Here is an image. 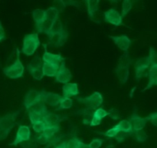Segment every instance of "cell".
<instances>
[{"label": "cell", "mask_w": 157, "mask_h": 148, "mask_svg": "<svg viewBox=\"0 0 157 148\" xmlns=\"http://www.w3.org/2000/svg\"><path fill=\"white\" fill-rule=\"evenodd\" d=\"M133 62V60L130 58L128 52H126L119 60L117 66L113 70L116 74L120 83L122 84H126L128 81L129 74H130V66Z\"/></svg>", "instance_id": "obj_1"}, {"label": "cell", "mask_w": 157, "mask_h": 148, "mask_svg": "<svg viewBox=\"0 0 157 148\" xmlns=\"http://www.w3.org/2000/svg\"><path fill=\"white\" fill-rule=\"evenodd\" d=\"M16 52L17 58L15 61V62L12 64H11L10 66L4 68L2 70L5 75H6L8 78H11V79H18V78H21L25 72L24 66H23L22 63H21V60H20L19 50L17 49Z\"/></svg>", "instance_id": "obj_2"}, {"label": "cell", "mask_w": 157, "mask_h": 148, "mask_svg": "<svg viewBox=\"0 0 157 148\" xmlns=\"http://www.w3.org/2000/svg\"><path fill=\"white\" fill-rule=\"evenodd\" d=\"M41 42L38 38V34L32 33L25 35L23 39L22 53L28 56H31L35 52V51L39 47Z\"/></svg>", "instance_id": "obj_3"}, {"label": "cell", "mask_w": 157, "mask_h": 148, "mask_svg": "<svg viewBox=\"0 0 157 148\" xmlns=\"http://www.w3.org/2000/svg\"><path fill=\"white\" fill-rule=\"evenodd\" d=\"M78 101L81 104L87 106L88 108H91L93 110L98 108L104 102V98L100 92H94L90 96L86 97L84 98H78Z\"/></svg>", "instance_id": "obj_4"}, {"label": "cell", "mask_w": 157, "mask_h": 148, "mask_svg": "<svg viewBox=\"0 0 157 148\" xmlns=\"http://www.w3.org/2000/svg\"><path fill=\"white\" fill-rule=\"evenodd\" d=\"M27 111L29 112V117L31 121L35 120H42V118L49 112L44 103L42 101H40L35 105L32 106Z\"/></svg>", "instance_id": "obj_5"}, {"label": "cell", "mask_w": 157, "mask_h": 148, "mask_svg": "<svg viewBox=\"0 0 157 148\" xmlns=\"http://www.w3.org/2000/svg\"><path fill=\"white\" fill-rule=\"evenodd\" d=\"M19 115V111L13 112V113H9L4 116L0 117V129L6 131V133L9 134L12 129L15 125V119Z\"/></svg>", "instance_id": "obj_6"}, {"label": "cell", "mask_w": 157, "mask_h": 148, "mask_svg": "<svg viewBox=\"0 0 157 148\" xmlns=\"http://www.w3.org/2000/svg\"><path fill=\"white\" fill-rule=\"evenodd\" d=\"M152 64L150 57L142 58L138 60L135 64V72H136V79H140L143 77L147 76L148 69Z\"/></svg>", "instance_id": "obj_7"}, {"label": "cell", "mask_w": 157, "mask_h": 148, "mask_svg": "<svg viewBox=\"0 0 157 148\" xmlns=\"http://www.w3.org/2000/svg\"><path fill=\"white\" fill-rule=\"evenodd\" d=\"M31 138V130L28 126L25 125H20L18 127V130H17L16 136H15V140L12 144H10L11 146H16L21 143L28 141Z\"/></svg>", "instance_id": "obj_8"}, {"label": "cell", "mask_w": 157, "mask_h": 148, "mask_svg": "<svg viewBox=\"0 0 157 148\" xmlns=\"http://www.w3.org/2000/svg\"><path fill=\"white\" fill-rule=\"evenodd\" d=\"M41 101V91L30 90L27 92L25 96L24 105L27 110H29L32 106L35 105L37 103Z\"/></svg>", "instance_id": "obj_9"}, {"label": "cell", "mask_w": 157, "mask_h": 148, "mask_svg": "<svg viewBox=\"0 0 157 148\" xmlns=\"http://www.w3.org/2000/svg\"><path fill=\"white\" fill-rule=\"evenodd\" d=\"M104 20L113 25L119 26L123 25V18L121 15L115 9H110L104 12Z\"/></svg>", "instance_id": "obj_10"}, {"label": "cell", "mask_w": 157, "mask_h": 148, "mask_svg": "<svg viewBox=\"0 0 157 148\" xmlns=\"http://www.w3.org/2000/svg\"><path fill=\"white\" fill-rule=\"evenodd\" d=\"M72 78L71 73L70 70L66 67L64 62L61 63L59 66V69H58V72H57L56 75H55V81L57 82L62 83V84H67L69 83Z\"/></svg>", "instance_id": "obj_11"}, {"label": "cell", "mask_w": 157, "mask_h": 148, "mask_svg": "<svg viewBox=\"0 0 157 148\" xmlns=\"http://www.w3.org/2000/svg\"><path fill=\"white\" fill-rule=\"evenodd\" d=\"M61 98V96L58 94L41 91V101L45 103L48 105L51 106V107L58 106Z\"/></svg>", "instance_id": "obj_12"}, {"label": "cell", "mask_w": 157, "mask_h": 148, "mask_svg": "<svg viewBox=\"0 0 157 148\" xmlns=\"http://www.w3.org/2000/svg\"><path fill=\"white\" fill-rule=\"evenodd\" d=\"M48 38L52 45L55 46V47H61L67 41V32H66L65 29H64L62 32L49 35Z\"/></svg>", "instance_id": "obj_13"}, {"label": "cell", "mask_w": 157, "mask_h": 148, "mask_svg": "<svg viewBox=\"0 0 157 148\" xmlns=\"http://www.w3.org/2000/svg\"><path fill=\"white\" fill-rule=\"evenodd\" d=\"M110 38L113 41V42L117 45L120 49L124 52H127L131 44V40L129 38L128 36L125 35H120V36H113L110 35Z\"/></svg>", "instance_id": "obj_14"}, {"label": "cell", "mask_w": 157, "mask_h": 148, "mask_svg": "<svg viewBox=\"0 0 157 148\" xmlns=\"http://www.w3.org/2000/svg\"><path fill=\"white\" fill-rule=\"evenodd\" d=\"M130 121L132 124L133 132L134 133V132L144 130V128L146 127L148 121H147L146 118H141L139 115H136V113H134L133 114V115L130 118Z\"/></svg>", "instance_id": "obj_15"}, {"label": "cell", "mask_w": 157, "mask_h": 148, "mask_svg": "<svg viewBox=\"0 0 157 148\" xmlns=\"http://www.w3.org/2000/svg\"><path fill=\"white\" fill-rule=\"evenodd\" d=\"M43 62L51 63V64H55L60 65L61 62L64 61V58L61 55H57V54L51 53L47 52L45 49L44 54L42 55Z\"/></svg>", "instance_id": "obj_16"}, {"label": "cell", "mask_w": 157, "mask_h": 148, "mask_svg": "<svg viewBox=\"0 0 157 148\" xmlns=\"http://www.w3.org/2000/svg\"><path fill=\"white\" fill-rule=\"evenodd\" d=\"M147 76L149 77V81L145 90L156 86L157 84V63H153L148 69Z\"/></svg>", "instance_id": "obj_17"}, {"label": "cell", "mask_w": 157, "mask_h": 148, "mask_svg": "<svg viewBox=\"0 0 157 148\" xmlns=\"http://www.w3.org/2000/svg\"><path fill=\"white\" fill-rule=\"evenodd\" d=\"M79 94V89L76 83H67L63 87V97L70 98Z\"/></svg>", "instance_id": "obj_18"}, {"label": "cell", "mask_w": 157, "mask_h": 148, "mask_svg": "<svg viewBox=\"0 0 157 148\" xmlns=\"http://www.w3.org/2000/svg\"><path fill=\"white\" fill-rule=\"evenodd\" d=\"M60 127L59 124L56 126H53V127H48L41 134L39 139L41 141H43L44 143H47L51 138L53 136H55L58 132H59Z\"/></svg>", "instance_id": "obj_19"}, {"label": "cell", "mask_w": 157, "mask_h": 148, "mask_svg": "<svg viewBox=\"0 0 157 148\" xmlns=\"http://www.w3.org/2000/svg\"><path fill=\"white\" fill-rule=\"evenodd\" d=\"M59 66L58 64L43 62L42 68H41L43 75L48 77H55L59 69Z\"/></svg>", "instance_id": "obj_20"}, {"label": "cell", "mask_w": 157, "mask_h": 148, "mask_svg": "<svg viewBox=\"0 0 157 148\" xmlns=\"http://www.w3.org/2000/svg\"><path fill=\"white\" fill-rule=\"evenodd\" d=\"M42 121L45 124L46 127H53V126L58 125V123L60 121V116L55 113L48 112L44 118H42Z\"/></svg>", "instance_id": "obj_21"}, {"label": "cell", "mask_w": 157, "mask_h": 148, "mask_svg": "<svg viewBox=\"0 0 157 148\" xmlns=\"http://www.w3.org/2000/svg\"><path fill=\"white\" fill-rule=\"evenodd\" d=\"M53 22L54 21H51V20L48 19V18H44L38 25L35 26L37 32H41V33H44L47 35H48L49 33H50V31L51 29H52V25H53Z\"/></svg>", "instance_id": "obj_22"}, {"label": "cell", "mask_w": 157, "mask_h": 148, "mask_svg": "<svg viewBox=\"0 0 157 148\" xmlns=\"http://www.w3.org/2000/svg\"><path fill=\"white\" fill-rule=\"evenodd\" d=\"M115 127L119 129L120 132H122L126 134H130L133 133L132 124L128 120H122Z\"/></svg>", "instance_id": "obj_23"}, {"label": "cell", "mask_w": 157, "mask_h": 148, "mask_svg": "<svg viewBox=\"0 0 157 148\" xmlns=\"http://www.w3.org/2000/svg\"><path fill=\"white\" fill-rule=\"evenodd\" d=\"M87 12H88V15L91 20H94V17L96 15L97 12L99 10V1L97 0H87Z\"/></svg>", "instance_id": "obj_24"}, {"label": "cell", "mask_w": 157, "mask_h": 148, "mask_svg": "<svg viewBox=\"0 0 157 148\" xmlns=\"http://www.w3.org/2000/svg\"><path fill=\"white\" fill-rule=\"evenodd\" d=\"M32 16L35 22V26L38 25L45 18V10L41 9H36L32 12Z\"/></svg>", "instance_id": "obj_25"}, {"label": "cell", "mask_w": 157, "mask_h": 148, "mask_svg": "<svg viewBox=\"0 0 157 148\" xmlns=\"http://www.w3.org/2000/svg\"><path fill=\"white\" fill-rule=\"evenodd\" d=\"M59 14V11L53 6H52V7L48 8L47 10H45V18H48L52 21H55L57 19H58Z\"/></svg>", "instance_id": "obj_26"}, {"label": "cell", "mask_w": 157, "mask_h": 148, "mask_svg": "<svg viewBox=\"0 0 157 148\" xmlns=\"http://www.w3.org/2000/svg\"><path fill=\"white\" fill-rule=\"evenodd\" d=\"M31 122H32V128L36 133L41 134L47 128L45 124H44L42 120H35V121H32Z\"/></svg>", "instance_id": "obj_27"}, {"label": "cell", "mask_w": 157, "mask_h": 148, "mask_svg": "<svg viewBox=\"0 0 157 148\" xmlns=\"http://www.w3.org/2000/svg\"><path fill=\"white\" fill-rule=\"evenodd\" d=\"M73 104V101L70 98H66V97L61 96L59 104H58V110H63V109H69L71 107Z\"/></svg>", "instance_id": "obj_28"}, {"label": "cell", "mask_w": 157, "mask_h": 148, "mask_svg": "<svg viewBox=\"0 0 157 148\" xmlns=\"http://www.w3.org/2000/svg\"><path fill=\"white\" fill-rule=\"evenodd\" d=\"M133 1H130V0H124V1H123L122 15H121L122 18L124 17H125L128 14V12L131 10L132 7H133Z\"/></svg>", "instance_id": "obj_29"}, {"label": "cell", "mask_w": 157, "mask_h": 148, "mask_svg": "<svg viewBox=\"0 0 157 148\" xmlns=\"http://www.w3.org/2000/svg\"><path fill=\"white\" fill-rule=\"evenodd\" d=\"M29 68V72L30 75L35 79L38 80V81H41L43 77H44L41 68Z\"/></svg>", "instance_id": "obj_30"}, {"label": "cell", "mask_w": 157, "mask_h": 148, "mask_svg": "<svg viewBox=\"0 0 157 148\" xmlns=\"http://www.w3.org/2000/svg\"><path fill=\"white\" fill-rule=\"evenodd\" d=\"M64 29L62 23H61V21H60L59 18H58V19H57L56 21H55L53 22V25H52V29H51L49 35H52V34H54V33H57V32H62Z\"/></svg>", "instance_id": "obj_31"}, {"label": "cell", "mask_w": 157, "mask_h": 148, "mask_svg": "<svg viewBox=\"0 0 157 148\" xmlns=\"http://www.w3.org/2000/svg\"><path fill=\"white\" fill-rule=\"evenodd\" d=\"M107 116V111L104 109L101 108V107H98V108L95 109L93 113V117L94 118H97L100 120H102L103 118H104L105 117Z\"/></svg>", "instance_id": "obj_32"}, {"label": "cell", "mask_w": 157, "mask_h": 148, "mask_svg": "<svg viewBox=\"0 0 157 148\" xmlns=\"http://www.w3.org/2000/svg\"><path fill=\"white\" fill-rule=\"evenodd\" d=\"M28 68H41L42 64H41V60L39 57H35L31 61V62L28 64Z\"/></svg>", "instance_id": "obj_33"}, {"label": "cell", "mask_w": 157, "mask_h": 148, "mask_svg": "<svg viewBox=\"0 0 157 148\" xmlns=\"http://www.w3.org/2000/svg\"><path fill=\"white\" fill-rule=\"evenodd\" d=\"M134 135H135V138H136V140L137 141H139V142H144V141H147V138H148L147 133L143 130L134 132Z\"/></svg>", "instance_id": "obj_34"}, {"label": "cell", "mask_w": 157, "mask_h": 148, "mask_svg": "<svg viewBox=\"0 0 157 148\" xmlns=\"http://www.w3.org/2000/svg\"><path fill=\"white\" fill-rule=\"evenodd\" d=\"M119 132H120L119 129L117 128V127L114 126L113 127H112V128L109 129L108 130H107L106 132H104L103 134L108 138H115V137L118 134V133H119Z\"/></svg>", "instance_id": "obj_35"}, {"label": "cell", "mask_w": 157, "mask_h": 148, "mask_svg": "<svg viewBox=\"0 0 157 148\" xmlns=\"http://www.w3.org/2000/svg\"><path fill=\"white\" fill-rule=\"evenodd\" d=\"M104 143V140L100 139V138H95L94 139L90 144H88L89 148H100L102 146Z\"/></svg>", "instance_id": "obj_36"}, {"label": "cell", "mask_w": 157, "mask_h": 148, "mask_svg": "<svg viewBox=\"0 0 157 148\" xmlns=\"http://www.w3.org/2000/svg\"><path fill=\"white\" fill-rule=\"evenodd\" d=\"M107 116H110L113 120H117L120 118L119 111L115 108H111L107 111Z\"/></svg>", "instance_id": "obj_37"}, {"label": "cell", "mask_w": 157, "mask_h": 148, "mask_svg": "<svg viewBox=\"0 0 157 148\" xmlns=\"http://www.w3.org/2000/svg\"><path fill=\"white\" fill-rule=\"evenodd\" d=\"M147 121H151L152 124L156 127L157 125V113L156 112H154V113H152L149 115L148 117H147Z\"/></svg>", "instance_id": "obj_38"}, {"label": "cell", "mask_w": 157, "mask_h": 148, "mask_svg": "<svg viewBox=\"0 0 157 148\" xmlns=\"http://www.w3.org/2000/svg\"><path fill=\"white\" fill-rule=\"evenodd\" d=\"M74 139H75V146H76L77 148H89L88 144H84V142H82V141L80 139H78V138H74Z\"/></svg>", "instance_id": "obj_39"}, {"label": "cell", "mask_w": 157, "mask_h": 148, "mask_svg": "<svg viewBox=\"0 0 157 148\" xmlns=\"http://www.w3.org/2000/svg\"><path fill=\"white\" fill-rule=\"evenodd\" d=\"M149 57H150V60H151L152 64L156 63V53L153 48H150V55H149Z\"/></svg>", "instance_id": "obj_40"}, {"label": "cell", "mask_w": 157, "mask_h": 148, "mask_svg": "<svg viewBox=\"0 0 157 148\" xmlns=\"http://www.w3.org/2000/svg\"><path fill=\"white\" fill-rule=\"evenodd\" d=\"M126 138H127V134L124 133H122V132H119L118 134L115 137V139L117 140V141L118 143L124 142L126 140Z\"/></svg>", "instance_id": "obj_41"}, {"label": "cell", "mask_w": 157, "mask_h": 148, "mask_svg": "<svg viewBox=\"0 0 157 148\" xmlns=\"http://www.w3.org/2000/svg\"><path fill=\"white\" fill-rule=\"evenodd\" d=\"M53 7H55L59 12H61V10H63L65 8V6H64V2L63 1H55V6Z\"/></svg>", "instance_id": "obj_42"}, {"label": "cell", "mask_w": 157, "mask_h": 148, "mask_svg": "<svg viewBox=\"0 0 157 148\" xmlns=\"http://www.w3.org/2000/svg\"><path fill=\"white\" fill-rule=\"evenodd\" d=\"M101 122V120L98 119V118H94V117H92V119L90 120V124H89V125L92 126V127H94V126H98V125H100Z\"/></svg>", "instance_id": "obj_43"}, {"label": "cell", "mask_w": 157, "mask_h": 148, "mask_svg": "<svg viewBox=\"0 0 157 148\" xmlns=\"http://www.w3.org/2000/svg\"><path fill=\"white\" fill-rule=\"evenodd\" d=\"M67 148H77L76 146H75V139H74V138L69 140L68 141H67Z\"/></svg>", "instance_id": "obj_44"}, {"label": "cell", "mask_w": 157, "mask_h": 148, "mask_svg": "<svg viewBox=\"0 0 157 148\" xmlns=\"http://www.w3.org/2000/svg\"><path fill=\"white\" fill-rule=\"evenodd\" d=\"M6 37V34H5V30L2 27V22L0 21V41H2L3 39Z\"/></svg>", "instance_id": "obj_45"}, {"label": "cell", "mask_w": 157, "mask_h": 148, "mask_svg": "<svg viewBox=\"0 0 157 148\" xmlns=\"http://www.w3.org/2000/svg\"><path fill=\"white\" fill-rule=\"evenodd\" d=\"M64 2V6H78V2L77 1H63Z\"/></svg>", "instance_id": "obj_46"}, {"label": "cell", "mask_w": 157, "mask_h": 148, "mask_svg": "<svg viewBox=\"0 0 157 148\" xmlns=\"http://www.w3.org/2000/svg\"><path fill=\"white\" fill-rule=\"evenodd\" d=\"M9 134L6 133V131H4L3 130L0 129V141H3V140L6 139L8 137Z\"/></svg>", "instance_id": "obj_47"}, {"label": "cell", "mask_w": 157, "mask_h": 148, "mask_svg": "<svg viewBox=\"0 0 157 148\" xmlns=\"http://www.w3.org/2000/svg\"><path fill=\"white\" fill-rule=\"evenodd\" d=\"M55 148H67V141L66 142H62L58 146H56Z\"/></svg>", "instance_id": "obj_48"}, {"label": "cell", "mask_w": 157, "mask_h": 148, "mask_svg": "<svg viewBox=\"0 0 157 148\" xmlns=\"http://www.w3.org/2000/svg\"><path fill=\"white\" fill-rule=\"evenodd\" d=\"M106 148H115V147L113 145H109V146H107Z\"/></svg>", "instance_id": "obj_49"}]
</instances>
